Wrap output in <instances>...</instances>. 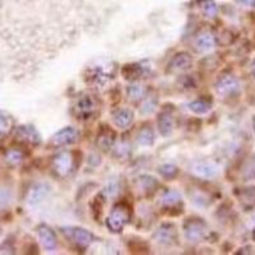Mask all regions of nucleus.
I'll return each mask as SVG.
<instances>
[{
    "mask_svg": "<svg viewBox=\"0 0 255 255\" xmlns=\"http://www.w3.org/2000/svg\"><path fill=\"white\" fill-rule=\"evenodd\" d=\"M129 220H130V208L125 203H119L111 209L110 216L106 220V226L111 232L118 234L122 232Z\"/></svg>",
    "mask_w": 255,
    "mask_h": 255,
    "instance_id": "nucleus-1",
    "label": "nucleus"
},
{
    "mask_svg": "<svg viewBox=\"0 0 255 255\" xmlns=\"http://www.w3.org/2000/svg\"><path fill=\"white\" fill-rule=\"evenodd\" d=\"M184 235L190 243H199L207 236V225L199 218H188L184 223Z\"/></svg>",
    "mask_w": 255,
    "mask_h": 255,
    "instance_id": "nucleus-2",
    "label": "nucleus"
},
{
    "mask_svg": "<svg viewBox=\"0 0 255 255\" xmlns=\"http://www.w3.org/2000/svg\"><path fill=\"white\" fill-rule=\"evenodd\" d=\"M216 92L218 96L223 97V99H229V97H234L238 96L240 92V83H239L238 78L231 74H223L218 78L216 82Z\"/></svg>",
    "mask_w": 255,
    "mask_h": 255,
    "instance_id": "nucleus-3",
    "label": "nucleus"
},
{
    "mask_svg": "<svg viewBox=\"0 0 255 255\" xmlns=\"http://www.w3.org/2000/svg\"><path fill=\"white\" fill-rule=\"evenodd\" d=\"M97 109H99V105L95 97L91 95H83L78 97L73 106V114L79 119H90L97 111Z\"/></svg>",
    "mask_w": 255,
    "mask_h": 255,
    "instance_id": "nucleus-4",
    "label": "nucleus"
},
{
    "mask_svg": "<svg viewBox=\"0 0 255 255\" xmlns=\"http://www.w3.org/2000/svg\"><path fill=\"white\" fill-rule=\"evenodd\" d=\"M111 76L102 67L95 65L87 69V74H86V82L87 84L92 86L96 88H105L110 83Z\"/></svg>",
    "mask_w": 255,
    "mask_h": 255,
    "instance_id": "nucleus-5",
    "label": "nucleus"
},
{
    "mask_svg": "<svg viewBox=\"0 0 255 255\" xmlns=\"http://www.w3.org/2000/svg\"><path fill=\"white\" fill-rule=\"evenodd\" d=\"M52 167L56 174L65 177L73 168V156L70 152H60L52 159Z\"/></svg>",
    "mask_w": 255,
    "mask_h": 255,
    "instance_id": "nucleus-6",
    "label": "nucleus"
},
{
    "mask_svg": "<svg viewBox=\"0 0 255 255\" xmlns=\"http://www.w3.org/2000/svg\"><path fill=\"white\" fill-rule=\"evenodd\" d=\"M79 138V133L77 129H74L73 127H67L59 130L58 133H55L51 138V143L56 147H60V145H68L76 143Z\"/></svg>",
    "mask_w": 255,
    "mask_h": 255,
    "instance_id": "nucleus-7",
    "label": "nucleus"
},
{
    "mask_svg": "<svg viewBox=\"0 0 255 255\" xmlns=\"http://www.w3.org/2000/svg\"><path fill=\"white\" fill-rule=\"evenodd\" d=\"M153 240L159 245L163 247H170L176 241V230H175L174 225L166 223L159 227L153 235Z\"/></svg>",
    "mask_w": 255,
    "mask_h": 255,
    "instance_id": "nucleus-8",
    "label": "nucleus"
},
{
    "mask_svg": "<svg viewBox=\"0 0 255 255\" xmlns=\"http://www.w3.org/2000/svg\"><path fill=\"white\" fill-rule=\"evenodd\" d=\"M191 172L200 179H212L218 174V167L213 162L208 161H197L191 165Z\"/></svg>",
    "mask_w": 255,
    "mask_h": 255,
    "instance_id": "nucleus-9",
    "label": "nucleus"
},
{
    "mask_svg": "<svg viewBox=\"0 0 255 255\" xmlns=\"http://www.w3.org/2000/svg\"><path fill=\"white\" fill-rule=\"evenodd\" d=\"M193 65V59L186 52H179L168 64V70L172 73H183L189 70Z\"/></svg>",
    "mask_w": 255,
    "mask_h": 255,
    "instance_id": "nucleus-10",
    "label": "nucleus"
},
{
    "mask_svg": "<svg viewBox=\"0 0 255 255\" xmlns=\"http://www.w3.org/2000/svg\"><path fill=\"white\" fill-rule=\"evenodd\" d=\"M38 232V239H40L42 247L45 248L49 252L56 249V245H58V241H56V235L55 232L52 231L49 226L46 225H41L37 229Z\"/></svg>",
    "mask_w": 255,
    "mask_h": 255,
    "instance_id": "nucleus-11",
    "label": "nucleus"
},
{
    "mask_svg": "<svg viewBox=\"0 0 255 255\" xmlns=\"http://www.w3.org/2000/svg\"><path fill=\"white\" fill-rule=\"evenodd\" d=\"M15 139L22 143H29V144H38L41 142L40 135H38L35 128L26 127V125L17 128Z\"/></svg>",
    "mask_w": 255,
    "mask_h": 255,
    "instance_id": "nucleus-12",
    "label": "nucleus"
},
{
    "mask_svg": "<svg viewBox=\"0 0 255 255\" xmlns=\"http://www.w3.org/2000/svg\"><path fill=\"white\" fill-rule=\"evenodd\" d=\"M216 45H217V40L213 36V33H211L208 31L202 32L199 36H197V38L194 41V46L197 47L198 51L202 52L211 51L212 49H215Z\"/></svg>",
    "mask_w": 255,
    "mask_h": 255,
    "instance_id": "nucleus-13",
    "label": "nucleus"
},
{
    "mask_svg": "<svg viewBox=\"0 0 255 255\" xmlns=\"http://www.w3.org/2000/svg\"><path fill=\"white\" fill-rule=\"evenodd\" d=\"M113 120L114 124L118 128H120V129H127L128 127H130L133 124L134 114L129 109H120V110L114 113Z\"/></svg>",
    "mask_w": 255,
    "mask_h": 255,
    "instance_id": "nucleus-14",
    "label": "nucleus"
},
{
    "mask_svg": "<svg viewBox=\"0 0 255 255\" xmlns=\"http://www.w3.org/2000/svg\"><path fill=\"white\" fill-rule=\"evenodd\" d=\"M47 189L49 188L45 184H35L33 186H31V189L28 191V195H27V202L31 206H35V204L40 203L41 200L46 197Z\"/></svg>",
    "mask_w": 255,
    "mask_h": 255,
    "instance_id": "nucleus-15",
    "label": "nucleus"
},
{
    "mask_svg": "<svg viewBox=\"0 0 255 255\" xmlns=\"http://www.w3.org/2000/svg\"><path fill=\"white\" fill-rule=\"evenodd\" d=\"M115 131L111 130L110 128H104L97 135V144L104 151H109L115 143Z\"/></svg>",
    "mask_w": 255,
    "mask_h": 255,
    "instance_id": "nucleus-16",
    "label": "nucleus"
},
{
    "mask_svg": "<svg viewBox=\"0 0 255 255\" xmlns=\"http://www.w3.org/2000/svg\"><path fill=\"white\" fill-rule=\"evenodd\" d=\"M72 239L77 245L82 248L90 247L93 241V235L84 229H74L72 231Z\"/></svg>",
    "mask_w": 255,
    "mask_h": 255,
    "instance_id": "nucleus-17",
    "label": "nucleus"
},
{
    "mask_svg": "<svg viewBox=\"0 0 255 255\" xmlns=\"http://www.w3.org/2000/svg\"><path fill=\"white\" fill-rule=\"evenodd\" d=\"M174 118L168 113H162L158 118V130L162 136H168L174 130Z\"/></svg>",
    "mask_w": 255,
    "mask_h": 255,
    "instance_id": "nucleus-18",
    "label": "nucleus"
},
{
    "mask_svg": "<svg viewBox=\"0 0 255 255\" xmlns=\"http://www.w3.org/2000/svg\"><path fill=\"white\" fill-rule=\"evenodd\" d=\"M239 199H240V203L244 208L249 211V209L254 208L255 207V188H245L244 190H241L240 195H239Z\"/></svg>",
    "mask_w": 255,
    "mask_h": 255,
    "instance_id": "nucleus-19",
    "label": "nucleus"
},
{
    "mask_svg": "<svg viewBox=\"0 0 255 255\" xmlns=\"http://www.w3.org/2000/svg\"><path fill=\"white\" fill-rule=\"evenodd\" d=\"M13 119L9 114L0 111V138L8 135L13 129Z\"/></svg>",
    "mask_w": 255,
    "mask_h": 255,
    "instance_id": "nucleus-20",
    "label": "nucleus"
},
{
    "mask_svg": "<svg viewBox=\"0 0 255 255\" xmlns=\"http://www.w3.org/2000/svg\"><path fill=\"white\" fill-rule=\"evenodd\" d=\"M136 140H138L140 145H145V147L152 145L154 143L153 130L149 127H143L139 130V133H138V139Z\"/></svg>",
    "mask_w": 255,
    "mask_h": 255,
    "instance_id": "nucleus-21",
    "label": "nucleus"
},
{
    "mask_svg": "<svg viewBox=\"0 0 255 255\" xmlns=\"http://www.w3.org/2000/svg\"><path fill=\"white\" fill-rule=\"evenodd\" d=\"M241 175H243L244 180L255 179V156L249 157L244 162L243 168H241Z\"/></svg>",
    "mask_w": 255,
    "mask_h": 255,
    "instance_id": "nucleus-22",
    "label": "nucleus"
},
{
    "mask_svg": "<svg viewBox=\"0 0 255 255\" xmlns=\"http://www.w3.org/2000/svg\"><path fill=\"white\" fill-rule=\"evenodd\" d=\"M189 109L197 115H206L211 111L212 105L209 102L204 101V100H199V101H194L189 104Z\"/></svg>",
    "mask_w": 255,
    "mask_h": 255,
    "instance_id": "nucleus-23",
    "label": "nucleus"
},
{
    "mask_svg": "<svg viewBox=\"0 0 255 255\" xmlns=\"http://www.w3.org/2000/svg\"><path fill=\"white\" fill-rule=\"evenodd\" d=\"M200 9L204 15L212 18L217 14V5H216L215 0H198Z\"/></svg>",
    "mask_w": 255,
    "mask_h": 255,
    "instance_id": "nucleus-24",
    "label": "nucleus"
},
{
    "mask_svg": "<svg viewBox=\"0 0 255 255\" xmlns=\"http://www.w3.org/2000/svg\"><path fill=\"white\" fill-rule=\"evenodd\" d=\"M181 200V195L176 190L166 191L165 195L162 197V204L166 207H174Z\"/></svg>",
    "mask_w": 255,
    "mask_h": 255,
    "instance_id": "nucleus-25",
    "label": "nucleus"
},
{
    "mask_svg": "<svg viewBox=\"0 0 255 255\" xmlns=\"http://www.w3.org/2000/svg\"><path fill=\"white\" fill-rule=\"evenodd\" d=\"M142 74V68L138 64H133V65H125L123 69V76L125 79H135L139 78Z\"/></svg>",
    "mask_w": 255,
    "mask_h": 255,
    "instance_id": "nucleus-26",
    "label": "nucleus"
},
{
    "mask_svg": "<svg viewBox=\"0 0 255 255\" xmlns=\"http://www.w3.org/2000/svg\"><path fill=\"white\" fill-rule=\"evenodd\" d=\"M144 95V90L140 84H131L128 87V96L129 99L133 100V101H136V100H140Z\"/></svg>",
    "mask_w": 255,
    "mask_h": 255,
    "instance_id": "nucleus-27",
    "label": "nucleus"
},
{
    "mask_svg": "<svg viewBox=\"0 0 255 255\" xmlns=\"http://www.w3.org/2000/svg\"><path fill=\"white\" fill-rule=\"evenodd\" d=\"M158 172L159 175H162L166 179H174V177L179 174V170H177L176 166L167 163V165L161 166V167L158 168Z\"/></svg>",
    "mask_w": 255,
    "mask_h": 255,
    "instance_id": "nucleus-28",
    "label": "nucleus"
},
{
    "mask_svg": "<svg viewBox=\"0 0 255 255\" xmlns=\"http://www.w3.org/2000/svg\"><path fill=\"white\" fill-rule=\"evenodd\" d=\"M22 159H23V154H22V152L17 151V149H10L6 153V161L9 163H12V165H18Z\"/></svg>",
    "mask_w": 255,
    "mask_h": 255,
    "instance_id": "nucleus-29",
    "label": "nucleus"
},
{
    "mask_svg": "<svg viewBox=\"0 0 255 255\" xmlns=\"http://www.w3.org/2000/svg\"><path fill=\"white\" fill-rule=\"evenodd\" d=\"M118 191H119V188H118V184H116V181H110L108 185L105 186L104 194L106 198H114V197H116Z\"/></svg>",
    "mask_w": 255,
    "mask_h": 255,
    "instance_id": "nucleus-30",
    "label": "nucleus"
},
{
    "mask_svg": "<svg viewBox=\"0 0 255 255\" xmlns=\"http://www.w3.org/2000/svg\"><path fill=\"white\" fill-rule=\"evenodd\" d=\"M239 4L245 6H255V0H236Z\"/></svg>",
    "mask_w": 255,
    "mask_h": 255,
    "instance_id": "nucleus-31",
    "label": "nucleus"
},
{
    "mask_svg": "<svg viewBox=\"0 0 255 255\" xmlns=\"http://www.w3.org/2000/svg\"><path fill=\"white\" fill-rule=\"evenodd\" d=\"M252 74L255 79V60L252 63Z\"/></svg>",
    "mask_w": 255,
    "mask_h": 255,
    "instance_id": "nucleus-32",
    "label": "nucleus"
},
{
    "mask_svg": "<svg viewBox=\"0 0 255 255\" xmlns=\"http://www.w3.org/2000/svg\"><path fill=\"white\" fill-rule=\"evenodd\" d=\"M253 129H254V133H255V116H254V119H253Z\"/></svg>",
    "mask_w": 255,
    "mask_h": 255,
    "instance_id": "nucleus-33",
    "label": "nucleus"
},
{
    "mask_svg": "<svg viewBox=\"0 0 255 255\" xmlns=\"http://www.w3.org/2000/svg\"><path fill=\"white\" fill-rule=\"evenodd\" d=\"M253 240H254V241H255V229H254V230H253Z\"/></svg>",
    "mask_w": 255,
    "mask_h": 255,
    "instance_id": "nucleus-34",
    "label": "nucleus"
},
{
    "mask_svg": "<svg viewBox=\"0 0 255 255\" xmlns=\"http://www.w3.org/2000/svg\"><path fill=\"white\" fill-rule=\"evenodd\" d=\"M0 235H1V230H0Z\"/></svg>",
    "mask_w": 255,
    "mask_h": 255,
    "instance_id": "nucleus-35",
    "label": "nucleus"
}]
</instances>
